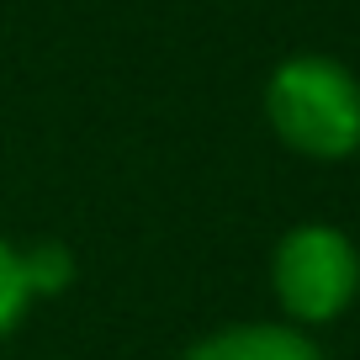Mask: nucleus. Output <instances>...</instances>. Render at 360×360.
Segmentation results:
<instances>
[{
	"mask_svg": "<svg viewBox=\"0 0 360 360\" xmlns=\"http://www.w3.org/2000/svg\"><path fill=\"white\" fill-rule=\"evenodd\" d=\"M180 360H323V349L292 323H228L202 334Z\"/></svg>",
	"mask_w": 360,
	"mask_h": 360,
	"instance_id": "nucleus-3",
	"label": "nucleus"
},
{
	"mask_svg": "<svg viewBox=\"0 0 360 360\" xmlns=\"http://www.w3.org/2000/svg\"><path fill=\"white\" fill-rule=\"evenodd\" d=\"M270 286L292 328H318L360 297V249L334 223H297L270 255Z\"/></svg>",
	"mask_w": 360,
	"mask_h": 360,
	"instance_id": "nucleus-2",
	"label": "nucleus"
},
{
	"mask_svg": "<svg viewBox=\"0 0 360 360\" xmlns=\"http://www.w3.org/2000/svg\"><path fill=\"white\" fill-rule=\"evenodd\" d=\"M22 270H27V292L32 297H58L75 286V255L58 238H43V244L22 249Z\"/></svg>",
	"mask_w": 360,
	"mask_h": 360,
	"instance_id": "nucleus-4",
	"label": "nucleus"
},
{
	"mask_svg": "<svg viewBox=\"0 0 360 360\" xmlns=\"http://www.w3.org/2000/svg\"><path fill=\"white\" fill-rule=\"evenodd\" d=\"M27 302H32V292H27V270H22V249H16L11 238H0V339L11 334L16 323H22Z\"/></svg>",
	"mask_w": 360,
	"mask_h": 360,
	"instance_id": "nucleus-5",
	"label": "nucleus"
},
{
	"mask_svg": "<svg viewBox=\"0 0 360 360\" xmlns=\"http://www.w3.org/2000/svg\"><path fill=\"white\" fill-rule=\"evenodd\" d=\"M265 122L307 159H349L360 148V79L328 53H292L265 79Z\"/></svg>",
	"mask_w": 360,
	"mask_h": 360,
	"instance_id": "nucleus-1",
	"label": "nucleus"
}]
</instances>
